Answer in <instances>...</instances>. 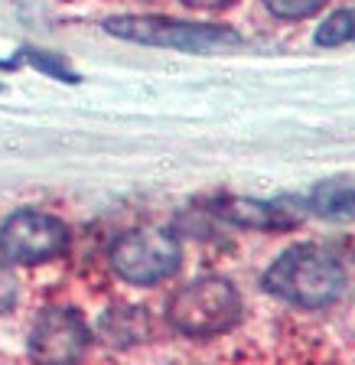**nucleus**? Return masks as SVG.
<instances>
[{"label": "nucleus", "mask_w": 355, "mask_h": 365, "mask_svg": "<svg viewBox=\"0 0 355 365\" xmlns=\"http://www.w3.org/2000/svg\"><path fill=\"white\" fill-rule=\"evenodd\" d=\"M267 294L280 297L294 307L319 310L329 307L346 287V271L319 245H294L264 271Z\"/></svg>", "instance_id": "1"}, {"label": "nucleus", "mask_w": 355, "mask_h": 365, "mask_svg": "<svg viewBox=\"0 0 355 365\" xmlns=\"http://www.w3.org/2000/svg\"><path fill=\"white\" fill-rule=\"evenodd\" d=\"M242 317V297L232 287V281L205 274L180 287L167 304L170 327L192 339H212L222 336Z\"/></svg>", "instance_id": "2"}, {"label": "nucleus", "mask_w": 355, "mask_h": 365, "mask_svg": "<svg viewBox=\"0 0 355 365\" xmlns=\"http://www.w3.org/2000/svg\"><path fill=\"white\" fill-rule=\"evenodd\" d=\"M105 30L118 39L140 46H157V49H176V53H212L238 46L242 36L228 26H212V23H186L173 16H111L105 20Z\"/></svg>", "instance_id": "3"}, {"label": "nucleus", "mask_w": 355, "mask_h": 365, "mask_svg": "<svg viewBox=\"0 0 355 365\" xmlns=\"http://www.w3.org/2000/svg\"><path fill=\"white\" fill-rule=\"evenodd\" d=\"M180 242L163 228H137L111 245V267L114 274L137 287L167 281L180 267Z\"/></svg>", "instance_id": "4"}, {"label": "nucleus", "mask_w": 355, "mask_h": 365, "mask_svg": "<svg viewBox=\"0 0 355 365\" xmlns=\"http://www.w3.org/2000/svg\"><path fill=\"white\" fill-rule=\"evenodd\" d=\"M68 251V228L62 219L36 209L14 212L0 225V255L10 264H43Z\"/></svg>", "instance_id": "5"}, {"label": "nucleus", "mask_w": 355, "mask_h": 365, "mask_svg": "<svg viewBox=\"0 0 355 365\" xmlns=\"http://www.w3.org/2000/svg\"><path fill=\"white\" fill-rule=\"evenodd\" d=\"M91 333L76 310H43L30 329V352L39 362H76Z\"/></svg>", "instance_id": "6"}, {"label": "nucleus", "mask_w": 355, "mask_h": 365, "mask_svg": "<svg viewBox=\"0 0 355 365\" xmlns=\"http://www.w3.org/2000/svg\"><path fill=\"white\" fill-rule=\"evenodd\" d=\"M215 215L238 228H257V232H280V228H294L297 215H290V209H284L280 202H264V199H219L215 202Z\"/></svg>", "instance_id": "7"}, {"label": "nucleus", "mask_w": 355, "mask_h": 365, "mask_svg": "<svg viewBox=\"0 0 355 365\" xmlns=\"http://www.w3.org/2000/svg\"><path fill=\"white\" fill-rule=\"evenodd\" d=\"M310 209L323 219L352 222L355 219V176H336L323 180L310 192Z\"/></svg>", "instance_id": "8"}, {"label": "nucleus", "mask_w": 355, "mask_h": 365, "mask_svg": "<svg viewBox=\"0 0 355 365\" xmlns=\"http://www.w3.org/2000/svg\"><path fill=\"white\" fill-rule=\"evenodd\" d=\"M137 317H144L140 310H111L105 319H101V329H105L108 342H114V346H124V342H137L140 339V333L144 329H130V323H134Z\"/></svg>", "instance_id": "9"}, {"label": "nucleus", "mask_w": 355, "mask_h": 365, "mask_svg": "<svg viewBox=\"0 0 355 365\" xmlns=\"http://www.w3.org/2000/svg\"><path fill=\"white\" fill-rule=\"evenodd\" d=\"M317 46H342L352 39V10H336L333 16H326L323 26L317 30Z\"/></svg>", "instance_id": "10"}, {"label": "nucleus", "mask_w": 355, "mask_h": 365, "mask_svg": "<svg viewBox=\"0 0 355 365\" xmlns=\"http://www.w3.org/2000/svg\"><path fill=\"white\" fill-rule=\"evenodd\" d=\"M326 0H264V7L280 20H307L313 16Z\"/></svg>", "instance_id": "11"}, {"label": "nucleus", "mask_w": 355, "mask_h": 365, "mask_svg": "<svg viewBox=\"0 0 355 365\" xmlns=\"http://www.w3.org/2000/svg\"><path fill=\"white\" fill-rule=\"evenodd\" d=\"M26 59L33 62L36 68H43V72H53L56 78H62V82H76V76L68 72L62 62H56V59H49V56H43V53H36V49H26Z\"/></svg>", "instance_id": "12"}, {"label": "nucleus", "mask_w": 355, "mask_h": 365, "mask_svg": "<svg viewBox=\"0 0 355 365\" xmlns=\"http://www.w3.org/2000/svg\"><path fill=\"white\" fill-rule=\"evenodd\" d=\"M16 304V277L0 264V313H7Z\"/></svg>", "instance_id": "13"}, {"label": "nucleus", "mask_w": 355, "mask_h": 365, "mask_svg": "<svg viewBox=\"0 0 355 365\" xmlns=\"http://www.w3.org/2000/svg\"><path fill=\"white\" fill-rule=\"evenodd\" d=\"M186 7H196V10H219V7H228L232 0H182Z\"/></svg>", "instance_id": "14"}, {"label": "nucleus", "mask_w": 355, "mask_h": 365, "mask_svg": "<svg viewBox=\"0 0 355 365\" xmlns=\"http://www.w3.org/2000/svg\"><path fill=\"white\" fill-rule=\"evenodd\" d=\"M352 39H355V10H352Z\"/></svg>", "instance_id": "15"}]
</instances>
